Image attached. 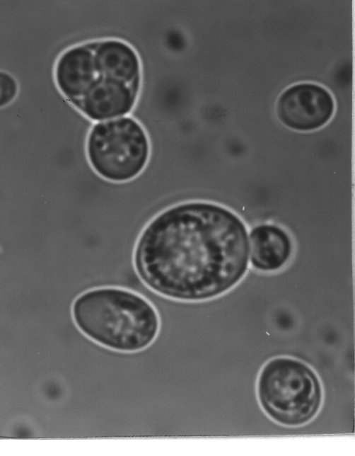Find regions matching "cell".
I'll return each instance as SVG.
<instances>
[{
	"label": "cell",
	"mask_w": 355,
	"mask_h": 456,
	"mask_svg": "<svg viewBox=\"0 0 355 456\" xmlns=\"http://www.w3.org/2000/svg\"><path fill=\"white\" fill-rule=\"evenodd\" d=\"M141 281L165 298L202 302L237 286L250 268L249 227L231 209L194 200L152 217L136 241Z\"/></svg>",
	"instance_id": "obj_1"
},
{
	"label": "cell",
	"mask_w": 355,
	"mask_h": 456,
	"mask_svg": "<svg viewBox=\"0 0 355 456\" xmlns=\"http://www.w3.org/2000/svg\"><path fill=\"white\" fill-rule=\"evenodd\" d=\"M71 312L74 324L85 336L122 353L148 348L161 326L155 307L142 295L122 287L88 290L74 299Z\"/></svg>",
	"instance_id": "obj_2"
},
{
	"label": "cell",
	"mask_w": 355,
	"mask_h": 456,
	"mask_svg": "<svg viewBox=\"0 0 355 456\" xmlns=\"http://www.w3.org/2000/svg\"><path fill=\"white\" fill-rule=\"evenodd\" d=\"M256 394L264 413L289 427L303 426L318 413L322 389L315 371L298 359L277 356L260 370Z\"/></svg>",
	"instance_id": "obj_3"
},
{
	"label": "cell",
	"mask_w": 355,
	"mask_h": 456,
	"mask_svg": "<svg viewBox=\"0 0 355 456\" xmlns=\"http://www.w3.org/2000/svg\"><path fill=\"white\" fill-rule=\"evenodd\" d=\"M88 161L102 178L125 182L139 176L150 158L151 144L144 127L123 116L95 124L86 143Z\"/></svg>",
	"instance_id": "obj_4"
},
{
	"label": "cell",
	"mask_w": 355,
	"mask_h": 456,
	"mask_svg": "<svg viewBox=\"0 0 355 456\" xmlns=\"http://www.w3.org/2000/svg\"><path fill=\"white\" fill-rule=\"evenodd\" d=\"M334 101L325 87L299 82L286 88L278 96L275 114L286 128L295 132H310L321 128L332 118Z\"/></svg>",
	"instance_id": "obj_5"
},
{
	"label": "cell",
	"mask_w": 355,
	"mask_h": 456,
	"mask_svg": "<svg viewBox=\"0 0 355 456\" xmlns=\"http://www.w3.org/2000/svg\"><path fill=\"white\" fill-rule=\"evenodd\" d=\"M140 87L99 75L86 94L74 106L95 121L123 117L134 108Z\"/></svg>",
	"instance_id": "obj_6"
},
{
	"label": "cell",
	"mask_w": 355,
	"mask_h": 456,
	"mask_svg": "<svg viewBox=\"0 0 355 456\" xmlns=\"http://www.w3.org/2000/svg\"><path fill=\"white\" fill-rule=\"evenodd\" d=\"M250 266L264 273L281 269L293 253L290 234L281 225L264 222L249 229Z\"/></svg>",
	"instance_id": "obj_7"
},
{
	"label": "cell",
	"mask_w": 355,
	"mask_h": 456,
	"mask_svg": "<svg viewBox=\"0 0 355 456\" xmlns=\"http://www.w3.org/2000/svg\"><path fill=\"white\" fill-rule=\"evenodd\" d=\"M90 46L69 49L56 64V84L73 105L86 94L99 76L95 66L93 47Z\"/></svg>",
	"instance_id": "obj_8"
},
{
	"label": "cell",
	"mask_w": 355,
	"mask_h": 456,
	"mask_svg": "<svg viewBox=\"0 0 355 456\" xmlns=\"http://www.w3.org/2000/svg\"><path fill=\"white\" fill-rule=\"evenodd\" d=\"M93 51L99 75L141 86V64L132 47L120 40H109L95 43Z\"/></svg>",
	"instance_id": "obj_9"
},
{
	"label": "cell",
	"mask_w": 355,
	"mask_h": 456,
	"mask_svg": "<svg viewBox=\"0 0 355 456\" xmlns=\"http://www.w3.org/2000/svg\"><path fill=\"white\" fill-rule=\"evenodd\" d=\"M17 84L13 78L6 74L1 73V106H6L15 98Z\"/></svg>",
	"instance_id": "obj_10"
}]
</instances>
